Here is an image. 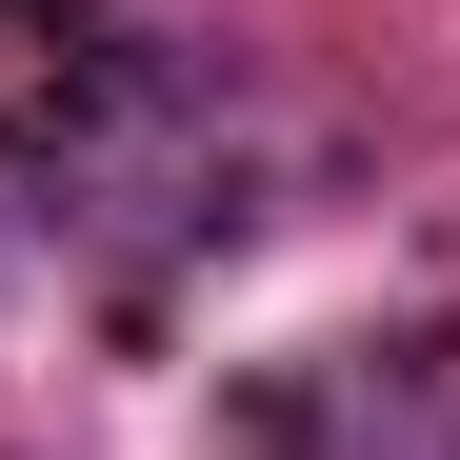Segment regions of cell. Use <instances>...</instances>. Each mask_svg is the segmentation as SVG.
<instances>
[{
	"label": "cell",
	"mask_w": 460,
	"mask_h": 460,
	"mask_svg": "<svg viewBox=\"0 0 460 460\" xmlns=\"http://www.w3.org/2000/svg\"><path fill=\"white\" fill-rule=\"evenodd\" d=\"M40 200L101 220V241H200L241 220V60L200 40H101L40 120Z\"/></svg>",
	"instance_id": "obj_1"
},
{
	"label": "cell",
	"mask_w": 460,
	"mask_h": 460,
	"mask_svg": "<svg viewBox=\"0 0 460 460\" xmlns=\"http://www.w3.org/2000/svg\"><path fill=\"white\" fill-rule=\"evenodd\" d=\"M261 460H460V360L440 341H321L261 380Z\"/></svg>",
	"instance_id": "obj_2"
}]
</instances>
